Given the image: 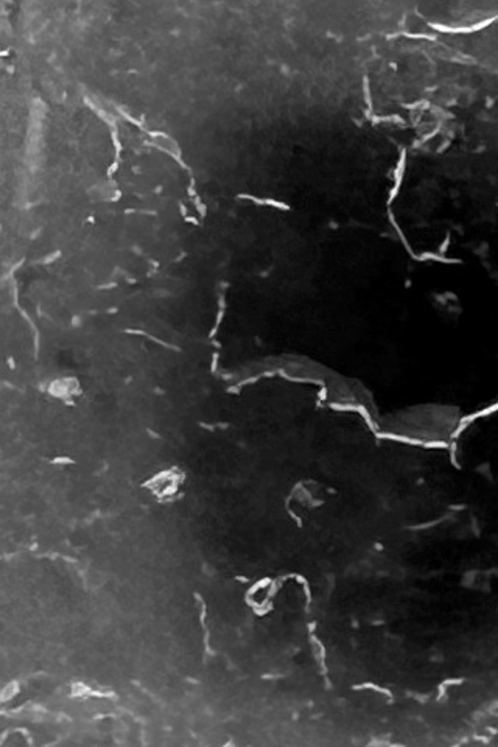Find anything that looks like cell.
<instances>
[{"label": "cell", "instance_id": "cell-1", "mask_svg": "<svg viewBox=\"0 0 498 747\" xmlns=\"http://www.w3.org/2000/svg\"><path fill=\"white\" fill-rule=\"evenodd\" d=\"M182 480H184V475L178 469L166 470V472H161L154 478H151L150 486H148V488H150L153 494L158 495L159 498H168L173 494H176V490L180 489Z\"/></svg>", "mask_w": 498, "mask_h": 747}]
</instances>
